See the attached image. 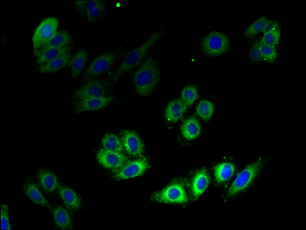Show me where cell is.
<instances>
[{
	"mask_svg": "<svg viewBox=\"0 0 306 230\" xmlns=\"http://www.w3.org/2000/svg\"><path fill=\"white\" fill-rule=\"evenodd\" d=\"M160 78L157 61L152 57L147 58L134 73V81L137 92L142 97L148 96L154 90Z\"/></svg>",
	"mask_w": 306,
	"mask_h": 230,
	"instance_id": "1",
	"label": "cell"
},
{
	"mask_svg": "<svg viewBox=\"0 0 306 230\" xmlns=\"http://www.w3.org/2000/svg\"><path fill=\"white\" fill-rule=\"evenodd\" d=\"M164 33L160 30L155 32L143 44L129 52L115 72L114 80L116 81L122 74L138 64L149 49L162 38Z\"/></svg>",
	"mask_w": 306,
	"mask_h": 230,
	"instance_id": "2",
	"label": "cell"
},
{
	"mask_svg": "<svg viewBox=\"0 0 306 230\" xmlns=\"http://www.w3.org/2000/svg\"><path fill=\"white\" fill-rule=\"evenodd\" d=\"M151 200L165 203H183L186 202L188 198L182 184L174 182L162 189L154 193Z\"/></svg>",
	"mask_w": 306,
	"mask_h": 230,
	"instance_id": "3",
	"label": "cell"
},
{
	"mask_svg": "<svg viewBox=\"0 0 306 230\" xmlns=\"http://www.w3.org/2000/svg\"><path fill=\"white\" fill-rule=\"evenodd\" d=\"M57 19L53 17L44 19L35 29L32 40L34 51L41 47L52 39L57 32Z\"/></svg>",
	"mask_w": 306,
	"mask_h": 230,
	"instance_id": "4",
	"label": "cell"
},
{
	"mask_svg": "<svg viewBox=\"0 0 306 230\" xmlns=\"http://www.w3.org/2000/svg\"><path fill=\"white\" fill-rule=\"evenodd\" d=\"M262 165V160L260 158L247 166L232 183L228 190V195H232L245 189L259 173Z\"/></svg>",
	"mask_w": 306,
	"mask_h": 230,
	"instance_id": "5",
	"label": "cell"
},
{
	"mask_svg": "<svg viewBox=\"0 0 306 230\" xmlns=\"http://www.w3.org/2000/svg\"><path fill=\"white\" fill-rule=\"evenodd\" d=\"M203 50L208 55L216 56L223 54L229 46L228 39L223 33L218 31L210 33L202 43Z\"/></svg>",
	"mask_w": 306,
	"mask_h": 230,
	"instance_id": "6",
	"label": "cell"
},
{
	"mask_svg": "<svg viewBox=\"0 0 306 230\" xmlns=\"http://www.w3.org/2000/svg\"><path fill=\"white\" fill-rule=\"evenodd\" d=\"M97 158L104 167L117 172L126 163L127 160L126 156L122 152L104 148L98 152Z\"/></svg>",
	"mask_w": 306,
	"mask_h": 230,
	"instance_id": "7",
	"label": "cell"
},
{
	"mask_svg": "<svg viewBox=\"0 0 306 230\" xmlns=\"http://www.w3.org/2000/svg\"><path fill=\"white\" fill-rule=\"evenodd\" d=\"M118 53L117 52H109L96 58L88 68L85 73V77L93 78L105 72L115 61Z\"/></svg>",
	"mask_w": 306,
	"mask_h": 230,
	"instance_id": "8",
	"label": "cell"
},
{
	"mask_svg": "<svg viewBox=\"0 0 306 230\" xmlns=\"http://www.w3.org/2000/svg\"><path fill=\"white\" fill-rule=\"evenodd\" d=\"M148 166L147 161L139 159L126 162L114 176L118 180H123L135 177L143 174Z\"/></svg>",
	"mask_w": 306,
	"mask_h": 230,
	"instance_id": "9",
	"label": "cell"
},
{
	"mask_svg": "<svg viewBox=\"0 0 306 230\" xmlns=\"http://www.w3.org/2000/svg\"><path fill=\"white\" fill-rule=\"evenodd\" d=\"M122 143L128 153L136 156L143 151V144L138 136L134 132L127 130L121 132Z\"/></svg>",
	"mask_w": 306,
	"mask_h": 230,
	"instance_id": "10",
	"label": "cell"
},
{
	"mask_svg": "<svg viewBox=\"0 0 306 230\" xmlns=\"http://www.w3.org/2000/svg\"><path fill=\"white\" fill-rule=\"evenodd\" d=\"M112 96L93 97L80 100L75 106L78 112L93 110L103 108L113 100Z\"/></svg>",
	"mask_w": 306,
	"mask_h": 230,
	"instance_id": "11",
	"label": "cell"
},
{
	"mask_svg": "<svg viewBox=\"0 0 306 230\" xmlns=\"http://www.w3.org/2000/svg\"><path fill=\"white\" fill-rule=\"evenodd\" d=\"M105 90L104 86L97 81H91L81 87L75 92L74 97L81 100L89 98L105 96Z\"/></svg>",
	"mask_w": 306,
	"mask_h": 230,
	"instance_id": "12",
	"label": "cell"
},
{
	"mask_svg": "<svg viewBox=\"0 0 306 230\" xmlns=\"http://www.w3.org/2000/svg\"><path fill=\"white\" fill-rule=\"evenodd\" d=\"M187 107L181 99H176L170 101L165 109L166 120L170 122H177L182 117Z\"/></svg>",
	"mask_w": 306,
	"mask_h": 230,
	"instance_id": "13",
	"label": "cell"
},
{
	"mask_svg": "<svg viewBox=\"0 0 306 230\" xmlns=\"http://www.w3.org/2000/svg\"><path fill=\"white\" fill-rule=\"evenodd\" d=\"M71 41V36L67 32H57L54 36L45 45L34 51L35 55L49 49L67 46Z\"/></svg>",
	"mask_w": 306,
	"mask_h": 230,
	"instance_id": "14",
	"label": "cell"
},
{
	"mask_svg": "<svg viewBox=\"0 0 306 230\" xmlns=\"http://www.w3.org/2000/svg\"><path fill=\"white\" fill-rule=\"evenodd\" d=\"M209 183L207 173L205 169L197 172L193 179L192 192L194 199L197 198L207 188Z\"/></svg>",
	"mask_w": 306,
	"mask_h": 230,
	"instance_id": "15",
	"label": "cell"
},
{
	"mask_svg": "<svg viewBox=\"0 0 306 230\" xmlns=\"http://www.w3.org/2000/svg\"><path fill=\"white\" fill-rule=\"evenodd\" d=\"M71 57L70 53L58 57L40 65L39 71L43 73L55 72L65 67L70 61Z\"/></svg>",
	"mask_w": 306,
	"mask_h": 230,
	"instance_id": "16",
	"label": "cell"
},
{
	"mask_svg": "<svg viewBox=\"0 0 306 230\" xmlns=\"http://www.w3.org/2000/svg\"><path fill=\"white\" fill-rule=\"evenodd\" d=\"M37 176L41 186L45 191L52 192L58 187L57 177L50 172L40 169L38 172Z\"/></svg>",
	"mask_w": 306,
	"mask_h": 230,
	"instance_id": "17",
	"label": "cell"
},
{
	"mask_svg": "<svg viewBox=\"0 0 306 230\" xmlns=\"http://www.w3.org/2000/svg\"><path fill=\"white\" fill-rule=\"evenodd\" d=\"M70 47H63L52 48L36 55L37 63L42 65L60 56L70 53Z\"/></svg>",
	"mask_w": 306,
	"mask_h": 230,
	"instance_id": "18",
	"label": "cell"
},
{
	"mask_svg": "<svg viewBox=\"0 0 306 230\" xmlns=\"http://www.w3.org/2000/svg\"><path fill=\"white\" fill-rule=\"evenodd\" d=\"M59 190L61 198L69 208L76 209L80 207V199L73 190L68 187L63 186H60Z\"/></svg>",
	"mask_w": 306,
	"mask_h": 230,
	"instance_id": "19",
	"label": "cell"
},
{
	"mask_svg": "<svg viewBox=\"0 0 306 230\" xmlns=\"http://www.w3.org/2000/svg\"><path fill=\"white\" fill-rule=\"evenodd\" d=\"M200 127L197 120L194 117L186 119L181 127L182 134L186 139L192 140L197 137L200 133Z\"/></svg>",
	"mask_w": 306,
	"mask_h": 230,
	"instance_id": "20",
	"label": "cell"
},
{
	"mask_svg": "<svg viewBox=\"0 0 306 230\" xmlns=\"http://www.w3.org/2000/svg\"><path fill=\"white\" fill-rule=\"evenodd\" d=\"M86 13L88 20L94 21L101 17L105 10L104 2L101 1H86Z\"/></svg>",
	"mask_w": 306,
	"mask_h": 230,
	"instance_id": "21",
	"label": "cell"
},
{
	"mask_svg": "<svg viewBox=\"0 0 306 230\" xmlns=\"http://www.w3.org/2000/svg\"><path fill=\"white\" fill-rule=\"evenodd\" d=\"M24 187L26 194L31 201L43 206L49 207L46 199L33 183L28 181L25 184Z\"/></svg>",
	"mask_w": 306,
	"mask_h": 230,
	"instance_id": "22",
	"label": "cell"
},
{
	"mask_svg": "<svg viewBox=\"0 0 306 230\" xmlns=\"http://www.w3.org/2000/svg\"><path fill=\"white\" fill-rule=\"evenodd\" d=\"M235 170L234 165L230 163L224 162L216 166L214 168L215 176L218 182H222L230 179Z\"/></svg>",
	"mask_w": 306,
	"mask_h": 230,
	"instance_id": "23",
	"label": "cell"
},
{
	"mask_svg": "<svg viewBox=\"0 0 306 230\" xmlns=\"http://www.w3.org/2000/svg\"><path fill=\"white\" fill-rule=\"evenodd\" d=\"M87 57L86 50L80 49L76 53L71 61V75L73 78L77 77L84 67Z\"/></svg>",
	"mask_w": 306,
	"mask_h": 230,
	"instance_id": "24",
	"label": "cell"
},
{
	"mask_svg": "<svg viewBox=\"0 0 306 230\" xmlns=\"http://www.w3.org/2000/svg\"><path fill=\"white\" fill-rule=\"evenodd\" d=\"M53 213L55 223L59 227L62 229L70 227L71 223L70 217L63 207L57 206L53 209Z\"/></svg>",
	"mask_w": 306,
	"mask_h": 230,
	"instance_id": "25",
	"label": "cell"
},
{
	"mask_svg": "<svg viewBox=\"0 0 306 230\" xmlns=\"http://www.w3.org/2000/svg\"><path fill=\"white\" fill-rule=\"evenodd\" d=\"M102 143L104 148L106 149L120 152L124 151L121 141L114 134L106 135L102 139Z\"/></svg>",
	"mask_w": 306,
	"mask_h": 230,
	"instance_id": "26",
	"label": "cell"
},
{
	"mask_svg": "<svg viewBox=\"0 0 306 230\" xmlns=\"http://www.w3.org/2000/svg\"><path fill=\"white\" fill-rule=\"evenodd\" d=\"M214 106L212 103L207 100L201 101L196 108L198 115L203 120L207 121L212 116L214 111Z\"/></svg>",
	"mask_w": 306,
	"mask_h": 230,
	"instance_id": "27",
	"label": "cell"
},
{
	"mask_svg": "<svg viewBox=\"0 0 306 230\" xmlns=\"http://www.w3.org/2000/svg\"><path fill=\"white\" fill-rule=\"evenodd\" d=\"M280 33L279 26L264 34L261 40V42L276 49L279 43Z\"/></svg>",
	"mask_w": 306,
	"mask_h": 230,
	"instance_id": "28",
	"label": "cell"
},
{
	"mask_svg": "<svg viewBox=\"0 0 306 230\" xmlns=\"http://www.w3.org/2000/svg\"><path fill=\"white\" fill-rule=\"evenodd\" d=\"M269 21V20L265 17L260 18L247 28L245 31V35L247 37H250L262 32L265 26Z\"/></svg>",
	"mask_w": 306,
	"mask_h": 230,
	"instance_id": "29",
	"label": "cell"
},
{
	"mask_svg": "<svg viewBox=\"0 0 306 230\" xmlns=\"http://www.w3.org/2000/svg\"><path fill=\"white\" fill-rule=\"evenodd\" d=\"M181 100L187 107L191 106L198 98L196 88L193 86L185 87L181 92Z\"/></svg>",
	"mask_w": 306,
	"mask_h": 230,
	"instance_id": "30",
	"label": "cell"
},
{
	"mask_svg": "<svg viewBox=\"0 0 306 230\" xmlns=\"http://www.w3.org/2000/svg\"><path fill=\"white\" fill-rule=\"evenodd\" d=\"M261 50L263 60L268 63L275 61L277 56L275 49L261 43Z\"/></svg>",
	"mask_w": 306,
	"mask_h": 230,
	"instance_id": "31",
	"label": "cell"
},
{
	"mask_svg": "<svg viewBox=\"0 0 306 230\" xmlns=\"http://www.w3.org/2000/svg\"><path fill=\"white\" fill-rule=\"evenodd\" d=\"M261 41H255L250 52V58L253 62H257L262 60L261 52Z\"/></svg>",
	"mask_w": 306,
	"mask_h": 230,
	"instance_id": "32",
	"label": "cell"
},
{
	"mask_svg": "<svg viewBox=\"0 0 306 230\" xmlns=\"http://www.w3.org/2000/svg\"><path fill=\"white\" fill-rule=\"evenodd\" d=\"M1 229H10L11 228L7 205L4 204L1 205Z\"/></svg>",
	"mask_w": 306,
	"mask_h": 230,
	"instance_id": "33",
	"label": "cell"
},
{
	"mask_svg": "<svg viewBox=\"0 0 306 230\" xmlns=\"http://www.w3.org/2000/svg\"><path fill=\"white\" fill-rule=\"evenodd\" d=\"M280 26V24L276 21L269 20L265 26L262 32L264 34Z\"/></svg>",
	"mask_w": 306,
	"mask_h": 230,
	"instance_id": "34",
	"label": "cell"
},
{
	"mask_svg": "<svg viewBox=\"0 0 306 230\" xmlns=\"http://www.w3.org/2000/svg\"><path fill=\"white\" fill-rule=\"evenodd\" d=\"M86 1H76L75 4L77 7L80 9L82 8L85 5Z\"/></svg>",
	"mask_w": 306,
	"mask_h": 230,
	"instance_id": "35",
	"label": "cell"
}]
</instances>
